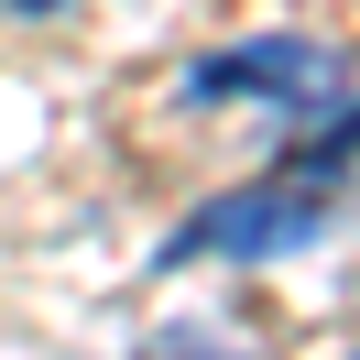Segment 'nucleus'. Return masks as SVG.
<instances>
[{
    "instance_id": "nucleus-1",
    "label": "nucleus",
    "mask_w": 360,
    "mask_h": 360,
    "mask_svg": "<svg viewBox=\"0 0 360 360\" xmlns=\"http://www.w3.org/2000/svg\"><path fill=\"white\" fill-rule=\"evenodd\" d=\"M349 175H360V110L328 120L306 153H284L262 186H229L197 219H175L153 240V273H186V262H295V251L349 229Z\"/></svg>"
},
{
    "instance_id": "nucleus-2",
    "label": "nucleus",
    "mask_w": 360,
    "mask_h": 360,
    "mask_svg": "<svg viewBox=\"0 0 360 360\" xmlns=\"http://www.w3.org/2000/svg\"><path fill=\"white\" fill-rule=\"evenodd\" d=\"M186 110H229V98H262V110H328V98H349V66H338V44H316V33H251V44H219L186 66Z\"/></svg>"
},
{
    "instance_id": "nucleus-3",
    "label": "nucleus",
    "mask_w": 360,
    "mask_h": 360,
    "mask_svg": "<svg viewBox=\"0 0 360 360\" xmlns=\"http://www.w3.org/2000/svg\"><path fill=\"white\" fill-rule=\"evenodd\" d=\"M131 360H240V349H219L207 328H164V338H142Z\"/></svg>"
},
{
    "instance_id": "nucleus-4",
    "label": "nucleus",
    "mask_w": 360,
    "mask_h": 360,
    "mask_svg": "<svg viewBox=\"0 0 360 360\" xmlns=\"http://www.w3.org/2000/svg\"><path fill=\"white\" fill-rule=\"evenodd\" d=\"M0 11H22V22H44V11H66V0H0Z\"/></svg>"
}]
</instances>
